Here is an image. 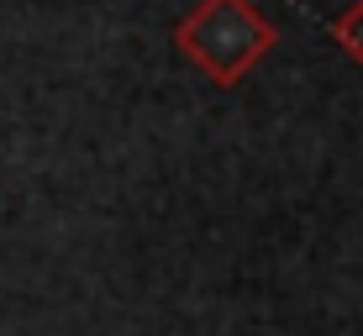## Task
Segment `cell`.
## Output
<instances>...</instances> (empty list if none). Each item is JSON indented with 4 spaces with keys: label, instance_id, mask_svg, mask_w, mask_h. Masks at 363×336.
<instances>
[{
    "label": "cell",
    "instance_id": "obj_2",
    "mask_svg": "<svg viewBox=\"0 0 363 336\" xmlns=\"http://www.w3.org/2000/svg\"><path fill=\"white\" fill-rule=\"evenodd\" d=\"M332 42L342 47L353 64H363V0H353V6L332 21Z\"/></svg>",
    "mask_w": 363,
    "mask_h": 336
},
{
    "label": "cell",
    "instance_id": "obj_1",
    "mask_svg": "<svg viewBox=\"0 0 363 336\" xmlns=\"http://www.w3.org/2000/svg\"><path fill=\"white\" fill-rule=\"evenodd\" d=\"M174 47H184V58L216 84H237L269 47H279V32L253 0H200L174 27Z\"/></svg>",
    "mask_w": 363,
    "mask_h": 336
}]
</instances>
